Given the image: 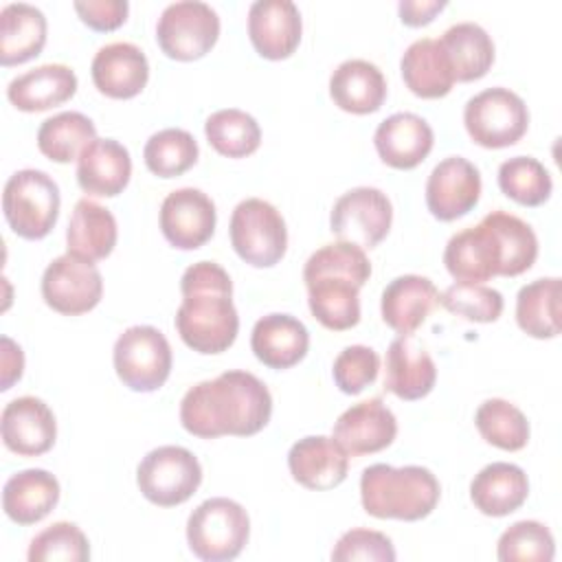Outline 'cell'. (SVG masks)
Wrapping results in <instances>:
<instances>
[{
  "mask_svg": "<svg viewBox=\"0 0 562 562\" xmlns=\"http://www.w3.org/2000/svg\"><path fill=\"white\" fill-rule=\"evenodd\" d=\"M270 415L272 395L268 386L257 375L239 369L198 382L180 402L182 428L200 439L257 435L266 428Z\"/></svg>",
  "mask_w": 562,
  "mask_h": 562,
  "instance_id": "6da1fadb",
  "label": "cell"
},
{
  "mask_svg": "<svg viewBox=\"0 0 562 562\" xmlns=\"http://www.w3.org/2000/svg\"><path fill=\"white\" fill-rule=\"evenodd\" d=\"M180 292L176 329L182 342L204 356L226 351L239 331L228 272L215 261H198L182 272Z\"/></svg>",
  "mask_w": 562,
  "mask_h": 562,
  "instance_id": "7a4b0ae2",
  "label": "cell"
},
{
  "mask_svg": "<svg viewBox=\"0 0 562 562\" xmlns=\"http://www.w3.org/2000/svg\"><path fill=\"white\" fill-rule=\"evenodd\" d=\"M371 277L367 252L349 241L325 244L303 268L312 316L331 331H345L360 321V288Z\"/></svg>",
  "mask_w": 562,
  "mask_h": 562,
  "instance_id": "3957f363",
  "label": "cell"
},
{
  "mask_svg": "<svg viewBox=\"0 0 562 562\" xmlns=\"http://www.w3.org/2000/svg\"><path fill=\"white\" fill-rule=\"evenodd\" d=\"M441 496L437 476L422 465L373 463L360 476V503L373 518L415 522L432 514Z\"/></svg>",
  "mask_w": 562,
  "mask_h": 562,
  "instance_id": "277c9868",
  "label": "cell"
},
{
  "mask_svg": "<svg viewBox=\"0 0 562 562\" xmlns=\"http://www.w3.org/2000/svg\"><path fill=\"white\" fill-rule=\"evenodd\" d=\"M250 536L246 509L226 496H213L200 503L187 520V542L195 558L204 562L235 560Z\"/></svg>",
  "mask_w": 562,
  "mask_h": 562,
  "instance_id": "5b68a950",
  "label": "cell"
},
{
  "mask_svg": "<svg viewBox=\"0 0 562 562\" xmlns=\"http://www.w3.org/2000/svg\"><path fill=\"white\" fill-rule=\"evenodd\" d=\"M59 187L40 169H20L4 182L2 213L22 239H44L59 217Z\"/></svg>",
  "mask_w": 562,
  "mask_h": 562,
  "instance_id": "8992f818",
  "label": "cell"
},
{
  "mask_svg": "<svg viewBox=\"0 0 562 562\" xmlns=\"http://www.w3.org/2000/svg\"><path fill=\"white\" fill-rule=\"evenodd\" d=\"M228 235L233 250L252 268H272L288 250L285 220L261 198H246L233 209Z\"/></svg>",
  "mask_w": 562,
  "mask_h": 562,
  "instance_id": "52a82bcc",
  "label": "cell"
},
{
  "mask_svg": "<svg viewBox=\"0 0 562 562\" xmlns=\"http://www.w3.org/2000/svg\"><path fill=\"white\" fill-rule=\"evenodd\" d=\"M463 125L470 138L487 149L516 145L529 127V110L509 88H487L468 99Z\"/></svg>",
  "mask_w": 562,
  "mask_h": 562,
  "instance_id": "ba28073f",
  "label": "cell"
},
{
  "mask_svg": "<svg viewBox=\"0 0 562 562\" xmlns=\"http://www.w3.org/2000/svg\"><path fill=\"white\" fill-rule=\"evenodd\" d=\"M114 371L136 393L158 391L171 373V347L165 334L151 325L127 327L114 342Z\"/></svg>",
  "mask_w": 562,
  "mask_h": 562,
  "instance_id": "9c48e42d",
  "label": "cell"
},
{
  "mask_svg": "<svg viewBox=\"0 0 562 562\" xmlns=\"http://www.w3.org/2000/svg\"><path fill=\"white\" fill-rule=\"evenodd\" d=\"M202 483L198 457L182 446H158L149 450L136 468L140 494L158 507L187 503Z\"/></svg>",
  "mask_w": 562,
  "mask_h": 562,
  "instance_id": "30bf717a",
  "label": "cell"
},
{
  "mask_svg": "<svg viewBox=\"0 0 562 562\" xmlns=\"http://www.w3.org/2000/svg\"><path fill=\"white\" fill-rule=\"evenodd\" d=\"M220 37V18L215 9L200 0H180L162 9L156 22V42L160 50L176 61L204 57Z\"/></svg>",
  "mask_w": 562,
  "mask_h": 562,
  "instance_id": "8fae6325",
  "label": "cell"
},
{
  "mask_svg": "<svg viewBox=\"0 0 562 562\" xmlns=\"http://www.w3.org/2000/svg\"><path fill=\"white\" fill-rule=\"evenodd\" d=\"M393 206L384 191L356 187L342 193L329 213V228L338 241H349L362 250L375 248L391 231Z\"/></svg>",
  "mask_w": 562,
  "mask_h": 562,
  "instance_id": "7c38bea8",
  "label": "cell"
},
{
  "mask_svg": "<svg viewBox=\"0 0 562 562\" xmlns=\"http://www.w3.org/2000/svg\"><path fill=\"white\" fill-rule=\"evenodd\" d=\"M103 296V279L94 261L77 255H61L53 259L42 274L44 303L64 314L79 316L99 305Z\"/></svg>",
  "mask_w": 562,
  "mask_h": 562,
  "instance_id": "4fadbf2b",
  "label": "cell"
},
{
  "mask_svg": "<svg viewBox=\"0 0 562 562\" xmlns=\"http://www.w3.org/2000/svg\"><path fill=\"white\" fill-rule=\"evenodd\" d=\"M217 211L213 200L193 187L171 191L160 204V231L180 250L204 246L215 233Z\"/></svg>",
  "mask_w": 562,
  "mask_h": 562,
  "instance_id": "5bb4252c",
  "label": "cell"
},
{
  "mask_svg": "<svg viewBox=\"0 0 562 562\" xmlns=\"http://www.w3.org/2000/svg\"><path fill=\"white\" fill-rule=\"evenodd\" d=\"M481 198V173L463 156H448L426 180V206L432 217L452 222L468 215Z\"/></svg>",
  "mask_w": 562,
  "mask_h": 562,
  "instance_id": "9a60e30c",
  "label": "cell"
},
{
  "mask_svg": "<svg viewBox=\"0 0 562 562\" xmlns=\"http://www.w3.org/2000/svg\"><path fill=\"white\" fill-rule=\"evenodd\" d=\"M0 432L7 450L20 457H40L53 448L57 422L44 400L22 395L2 408Z\"/></svg>",
  "mask_w": 562,
  "mask_h": 562,
  "instance_id": "2e32d148",
  "label": "cell"
},
{
  "mask_svg": "<svg viewBox=\"0 0 562 562\" xmlns=\"http://www.w3.org/2000/svg\"><path fill=\"white\" fill-rule=\"evenodd\" d=\"M395 435L397 419L380 397H371L349 406L336 419L331 430V437L349 457L380 452L393 443Z\"/></svg>",
  "mask_w": 562,
  "mask_h": 562,
  "instance_id": "e0dca14e",
  "label": "cell"
},
{
  "mask_svg": "<svg viewBox=\"0 0 562 562\" xmlns=\"http://www.w3.org/2000/svg\"><path fill=\"white\" fill-rule=\"evenodd\" d=\"M303 33L301 11L292 0H257L248 9V37L263 59H288Z\"/></svg>",
  "mask_w": 562,
  "mask_h": 562,
  "instance_id": "ac0fdd59",
  "label": "cell"
},
{
  "mask_svg": "<svg viewBox=\"0 0 562 562\" xmlns=\"http://www.w3.org/2000/svg\"><path fill=\"white\" fill-rule=\"evenodd\" d=\"M446 270L463 283H485L501 277L503 252L494 231L481 220L476 226L452 235L443 250Z\"/></svg>",
  "mask_w": 562,
  "mask_h": 562,
  "instance_id": "d6986e66",
  "label": "cell"
},
{
  "mask_svg": "<svg viewBox=\"0 0 562 562\" xmlns=\"http://www.w3.org/2000/svg\"><path fill=\"white\" fill-rule=\"evenodd\" d=\"M94 88L110 99H132L149 79V61L132 42H112L97 50L90 64Z\"/></svg>",
  "mask_w": 562,
  "mask_h": 562,
  "instance_id": "ffe728a7",
  "label": "cell"
},
{
  "mask_svg": "<svg viewBox=\"0 0 562 562\" xmlns=\"http://www.w3.org/2000/svg\"><path fill=\"white\" fill-rule=\"evenodd\" d=\"M288 468L299 485L325 492L338 487L347 479L349 454L334 437L310 435L292 443L288 452Z\"/></svg>",
  "mask_w": 562,
  "mask_h": 562,
  "instance_id": "44dd1931",
  "label": "cell"
},
{
  "mask_svg": "<svg viewBox=\"0 0 562 562\" xmlns=\"http://www.w3.org/2000/svg\"><path fill=\"white\" fill-rule=\"evenodd\" d=\"M373 145L384 165L393 169H415L430 154L435 134L426 119L413 112H395L378 125Z\"/></svg>",
  "mask_w": 562,
  "mask_h": 562,
  "instance_id": "7402d4cb",
  "label": "cell"
},
{
  "mask_svg": "<svg viewBox=\"0 0 562 562\" xmlns=\"http://www.w3.org/2000/svg\"><path fill=\"white\" fill-rule=\"evenodd\" d=\"M439 305L437 285L422 274L395 277L380 299L382 321L400 336H411Z\"/></svg>",
  "mask_w": 562,
  "mask_h": 562,
  "instance_id": "603a6c76",
  "label": "cell"
},
{
  "mask_svg": "<svg viewBox=\"0 0 562 562\" xmlns=\"http://www.w3.org/2000/svg\"><path fill=\"white\" fill-rule=\"evenodd\" d=\"M255 358L270 369H290L299 364L310 349L307 327L292 314H266L250 334Z\"/></svg>",
  "mask_w": 562,
  "mask_h": 562,
  "instance_id": "cb8c5ba5",
  "label": "cell"
},
{
  "mask_svg": "<svg viewBox=\"0 0 562 562\" xmlns=\"http://www.w3.org/2000/svg\"><path fill=\"white\" fill-rule=\"evenodd\" d=\"M130 176V151L114 138H94L77 160V182L88 195L114 198L123 193Z\"/></svg>",
  "mask_w": 562,
  "mask_h": 562,
  "instance_id": "d4e9b609",
  "label": "cell"
},
{
  "mask_svg": "<svg viewBox=\"0 0 562 562\" xmlns=\"http://www.w3.org/2000/svg\"><path fill=\"white\" fill-rule=\"evenodd\" d=\"M77 92V75L66 64H44L13 77L7 99L22 112H44L66 103Z\"/></svg>",
  "mask_w": 562,
  "mask_h": 562,
  "instance_id": "484cf974",
  "label": "cell"
},
{
  "mask_svg": "<svg viewBox=\"0 0 562 562\" xmlns=\"http://www.w3.org/2000/svg\"><path fill=\"white\" fill-rule=\"evenodd\" d=\"M59 503V481L42 468H29L9 476L2 487V509L18 525H35Z\"/></svg>",
  "mask_w": 562,
  "mask_h": 562,
  "instance_id": "4316f807",
  "label": "cell"
},
{
  "mask_svg": "<svg viewBox=\"0 0 562 562\" xmlns=\"http://www.w3.org/2000/svg\"><path fill=\"white\" fill-rule=\"evenodd\" d=\"M437 382V367L428 351L417 347L411 336H397L386 351L384 389L395 397L415 402L426 397Z\"/></svg>",
  "mask_w": 562,
  "mask_h": 562,
  "instance_id": "83f0119b",
  "label": "cell"
},
{
  "mask_svg": "<svg viewBox=\"0 0 562 562\" xmlns=\"http://www.w3.org/2000/svg\"><path fill=\"white\" fill-rule=\"evenodd\" d=\"M529 496V479L516 463L494 461L479 470L470 483V498L485 516H507Z\"/></svg>",
  "mask_w": 562,
  "mask_h": 562,
  "instance_id": "f1b7e54d",
  "label": "cell"
},
{
  "mask_svg": "<svg viewBox=\"0 0 562 562\" xmlns=\"http://www.w3.org/2000/svg\"><path fill=\"white\" fill-rule=\"evenodd\" d=\"M331 101L349 114L378 112L386 99L382 70L367 59H347L329 77Z\"/></svg>",
  "mask_w": 562,
  "mask_h": 562,
  "instance_id": "f546056e",
  "label": "cell"
},
{
  "mask_svg": "<svg viewBox=\"0 0 562 562\" xmlns=\"http://www.w3.org/2000/svg\"><path fill=\"white\" fill-rule=\"evenodd\" d=\"M400 70L406 88L422 99L446 97L454 86V75L448 55L439 40L432 37L415 40L404 50Z\"/></svg>",
  "mask_w": 562,
  "mask_h": 562,
  "instance_id": "4dcf8cb0",
  "label": "cell"
},
{
  "mask_svg": "<svg viewBox=\"0 0 562 562\" xmlns=\"http://www.w3.org/2000/svg\"><path fill=\"white\" fill-rule=\"evenodd\" d=\"M116 237L119 228L110 209L88 198H81L75 204L66 228V248L70 255L88 261H101L114 250Z\"/></svg>",
  "mask_w": 562,
  "mask_h": 562,
  "instance_id": "1f68e13d",
  "label": "cell"
},
{
  "mask_svg": "<svg viewBox=\"0 0 562 562\" xmlns=\"http://www.w3.org/2000/svg\"><path fill=\"white\" fill-rule=\"evenodd\" d=\"M46 18L26 2H11L0 11V64L18 66L42 53Z\"/></svg>",
  "mask_w": 562,
  "mask_h": 562,
  "instance_id": "d6a6232c",
  "label": "cell"
},
{
  "mask_svg": "<svg viewBox=\"0 0 562 562\" xmlns=\"http://www.w3.org/2000/svg\"><path fill=\"white\" fill-rule=\"evenodd\" d=\"M454 81H474L487 75L494 64V42L476 22H457L439 37Z\"/></svg>",
  "mask_w": 562,
  "mask_h": 562,
  "instance_id": "836d02e7",
  "label": "cell"
},
{
  "mask_svg": "<svg viewBox=\"0 0 562 562\" xmlns=\"http://www.w3.org/2000/svg\"><path fill=\"white\" fill-rule=\"evenodd\" d=\"M516 323L531 338H555L560 323V279H536L518 290Z\"/></svg>",
  "mask_w": 562,
  "mask_h": 562,
  "instance_id": "e575fe53",
  "label": "cell"
},
{
  "mask_svg": "<svg viewBox=\"0 0 562 562\" xmlns=\"http://www.w3.org/2000/svg\"><path fill=\"white\" fill-rule=\"evenodd\" d=\"M97 138L94 123L81 112H59L42 121L37 130V149L53 162L66 165L79 160L81 151Z\"/></svg>",
  "mask_w": 562,
  "mask_h": 562,
  "instance_id": "d590c367",
  "label": "cell"
},
{
  "mask_svg": "<svg viewBox=\"0 0 562 562\" xmlns=\"http://www.w3.org/2000/svg\"><path fill=\"white\" fill-rule=\"evenodd\" d=\"M209 145L226 158H246L261 145V127L244 110L226 108L213 112L204 123Z\"/></svg>",
  "mask_w": 562,
  "mask_h": 562,
  "instance_id": "8d00e7d4",
  "label": "cell"
},
{
  "mask_svg": "<svg viewBox=\"0 0 562 562\" xmlns=\"http://www.w3.org/2000/svg\"><path fill=\"white\" fill-rule=\"evenodd\" d=\"M483 222L494 231L501 244V277H518L527 272L538 257V237L533 228L518 215L505 211H492L483 217Z\"/></svg>",
  "mask_w": 562,
  "mask_h": 562,
  "instance_id": "74e56055",
  "label": "cell"
},
{
  "mask_svg": "<svg viewBox=\"0 0 562 562\" xmlns=\"http://www.w3.org/2000/svg\"><path fill=\"white\" fill-rule=\"evenodd\" d=\"M474 424L487 443L507 452L522 450L529 441V422L525 413L501 397L485 400L474 413Z\"/></svg>",
  "mask_w": 562,
  "mask_h": 562,
  "instance_id": "f35d334b",
  "label": "cell"
},
{
  "mask_svg": "<svg viewBox=\"0 0 562 562\" xmlns=\"http://www.w3.org/2000/svg\"><path fill=\"white\" fill-rule=\"evenodd\" d=\"M198 156L200 149L193 134L182 127H165L151 134L143 147L145 165L158 178L182 176L198 162Z\"/></svg>",
  "mask_w": 562,
  "mask_h": 562,
  "instance_id": "ab89813d",
  "label": "cell"
},
{
  "mask_svg": "<svg viewBox=\"0 0 562 562\" xmlns=\"http://www.w3.org/2000/svg\"><path fill=\"white\" fill-rule=\"evenodd\" d=\"M498 187L509 200L522 206H540L551 198L553 180L538 158L514 156L501 162Z\"/></svg>",
  "mask_w": 562,
  "mask_h": 562,
  "instance_id": "60d3db41",
  "label": "cell"
},
{
  "mask_svg": "<svg viewBox=\"0 0 562 562\" xmlns=\"http://www.w3.org/2000/svg\"><path fill=\"white\" fill-rule=\"evenodd\" d=\"M496 555L501 562H551L555 558V540L542 522L518 520L501 533Z\"/></svg>",
  "mask_w": 562,
  "mask_h": 562,
  "instance_id": "b9f144b4",
  "label": "cell"
},
{
  "mask_svg": "<svg viewBox=\"0 0 562 562\" xmlns=\"http://www.w3.org/2000/svg\"><path fill=\"white\" fill-rule=\"evenodd\" d=\"M26 558L29 562H86L90 544L75 522L59 520L31 540Z\"/></svg>",
  "mask_w": 562,
  "mask_h": 562,
  "instance_id": "7bdbcfd3",
  "label": "cell"
},
{
  "mask_svg": "<svg viewBox=\"0 0 562 562\" xmlns=\"http://www.w3.org/2000/svg\"><path fill=\"white\" fill-rule=\"evenodd\" d=\"M439 303L465 321L494 323L503 314V294L485 283H463L457 281L439 294Z\"/></svg>",
  "mask_w": 562,
  "mask_h": 562,
  "instance_id": "ee69618b",
  "label": "cell"
},
{
  "mask_svg": "<svg viewBox=\"0 0 562 562\" xmlns=\"http://www.w3.org/2000/svg\"><path fill=\"white\" fill-rule=\"evenodd\" d=\"M380 371V356L367 345L345 347L331 367V378L345 395H358L375 382Z\"/></svg>",
  "mask_w": 562,
  "mask_h": 562,
  "instance_id": "f6af8a7d",
  "label": "cell"
},
{
  "mask_svg": "<svg viewBox=\"0 0 562 562\" xmlns=\"http://www.w3.org/2000/svg\"><path fill=\"white\" fill-rule=\"evenodd\" d=\"M397 558L395 547L389 536L373 529H349L345 531L336 547L331 549L334 562H353V560H369V562H393Z\"/></svg>",
  "mask_w": 562,
  "mask_h": 562,
  "instance_id": "bcb514c9",
  "label": "cell"
},
{
  "mask_svg": "<svg viewBox=\"0 0 562 562\" xmlns=\"http://www.w3.org/2000/svg\"><path fill=\"white\" fill-rule=\"evenodd\" d=\"M72 7L81 22L99 33L119 29L130 13V4L125 0H79Z\"/></svg>",
  "mask_w": 562,
  "mask_h": 562,
  "instance_id": "7dc6e473",
  "label": "cell"
},
{
  "mask_svg": "<svg viewBox=\"0 0 562 562\" xmlns=\"http://www.w3.org/2000/svg\"><path fill=\"white\" fill-rule=\"evenodd\" d=\"M446 9V0H402L397 4L400 20L406 26H424Z\"/></svg>",
  "mask_w": 562,
  "mask_h": 562,
  "instance_id": "c3c4849f",
  "label": "cell"
},
{
  "mask_svg": "<svg viewBox=\"0 0 562 562\" xmlns=\"http://www.w3.org/2000/svg\"><path fill=\"white\" fill-rule=\"evenodd\" d=\"M0 345H2V382H0V391H9L13 386V382H18L22 378L24 353H22L20 345H15L9 336H2Z\"/></svg>",
  "mask_w": 562,
  "mask_h": 562,
  "instance_id": "681fc988",
  "label": "cell"
}]
</instances>
